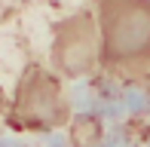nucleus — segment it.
<instances>
[{
	"instance_id": "4",
	"label": "nucleus",
	"mask_w": 150,
	"mask_h": 147,
	"mask_svg": "<svg viewBox=\"0 0 150 147\" xmlns=\"http://www.w3.org/2000/svg\"><path fill=\"white\" fill-rule=\"evenodd\" d=\"M101 141V119L98 117H77L71 123V147H95Z\"/></svg>"
},
{
	"instance_id": "2",
	"label": "nucleus",
	"mask_w": 150,
	"mask_h": 147,
	"mask_svg": "<svg viewBox=\"0 0 150 147\" xmlns=\"http://www.w3.org/2000/svg\"><path fill=\"white\" fill-rule=\"evenodd\" d=\"M67 119H71V107L61 98L58 80L37 64L25 68L9 107V123L16 129H55Z\"/></svg>"
},
{
	"instance_id": "1",
	"label": "nucleus",
	"mask_w": 150,
	"mask_h": 147,
	"mask_svg": "<svg viewBox=\"0 0 150 147\" xmlns=\"http://www.w3.org/2000/svg\"><path fill=\"white\" fill-rule=\"evenodd\" d=\"M101 68L122 83L150 80V0H95Z\"/></svg>"
},
{
	"instance_id": "3",
	"label": "nucleus",
	"mask_w": 150,
	"mask_h": 147,
	"mask_svg": "<svg viewBox=\"0 0 150 147\" xmlns=\"http://www.w3.org/2000/svg\"><path fill=\"white\" fill-rule=\"evenodd\" d=\"M52 64L64 77H86L101 68V31L92 12H77L52 31Z\"/></svg>"
}]
</instances>
